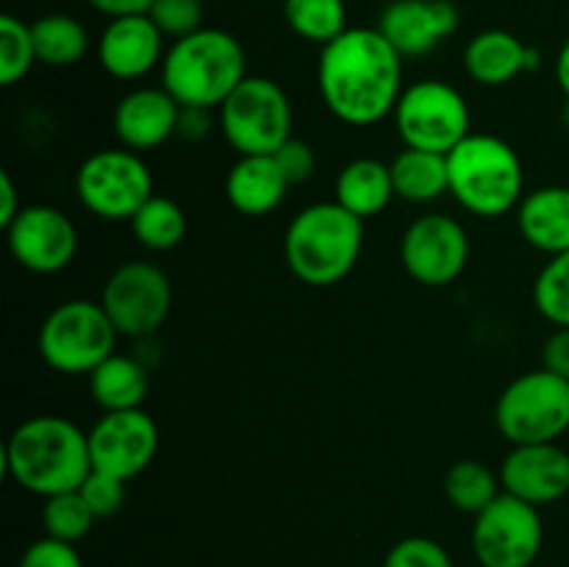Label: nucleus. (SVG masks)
Returning a JSON list of instances; mask_svg holds the SVG:
<instances>
[{"mask_svg": "<svg viewBox=\"0 0 569 567\" xmlns=\"http://www.w3.org/2000/svg\"><path fill=\"white\" fill-rule=\"evenodd\" d=\"M383 567H453V559L431 537H406L389 548Z\"/></svg>", "mask_w": 569, "mask_h": 567, "instance_id": "obj_34", "label": "nucleus"}, {"mask_svg": "<svg viewBox=\"0 0 569 567\" xmlns=\"http://www.w3.org/2000/svg\"><path fill=\"white\" fill-rule=\"evenodd\" d=\"M98 300L120 337L148 339L170 317L172 284L153 261L131 259L111 270Z\"/></svg>", "mask_w": 569, "mask_h": 567, "instance_id": "obj_11", "label": "nucleus"}, {"mask_svg": "<svg viewBox=\"0 0 569 567\" xmlns=\"http://www.w3.org/2000/svg\"><path fill=\"white\" fill-rule=\"evenodd\" d=\"M272 156H276V161L281 165L283 176H287V181L292 183V187L306 183L311 176H315L317 156L315 150H311V145L303 142V139L298 137L287 139V142H283Z\"/></svg>", "mask_w": 569, "mask_h": 567, "instance_id": "obj_37", "label": "nucleus"}, {"mask_svg": "<svg viewBox=\"0 0 569 567\" xmlns=\"http://www.w3.org/2000/svg\"><path fill=\"white\" fill-rule=\"evenodd\" d=\"M389 170H392L395 195L406 203L426 206L439 200L442 195H450L448 156L403 148L389 161Z\"/></svg>", "mask_w": 569, "mask_h": 567, "instance_id": "obj_25", "label": "nucleus"}, {"mask_svg": "<svg viewBox=\"0 0 569 567\" xmlns=\"http://www.w3.org/2000/svg\"><path fill=\"white\" fill-rule=\"evenodd\" d=\"M22 211L20 192H17V183L11 178L9 170L0 172V226H9L17 215Z\"/></svg>", "mask_w": 569, "mask_h": 567, "instance_id": "obj_40", "label": "nucleus"}, {"mask_svg": "<svg viewBox=\"0 0 569 567\" xmlns=\"http://www.w3.org/2000/svg\"><path fill=\"white\" fill-rule=\"evenodd\" d=\"M117 328L100 300L72 298L50 309L37 334V350L61 376H89L117 348Z\"/></svg>", "mask_w": 569, "mask_h": 567, "instance_id": "obj_6", "label": "nucleus"}, {"mask_svg": "<svg viewBox=\"0 0 569 567\" xmlns=\"http://www.w3.org/2000/svg\"><path fill=\"white\" fill-rule=\"evenodd\" d=\"M442 489L453 509L476 517L503 493V484H500V472H495L483 461L461 459L445 472Z\"/></svg>", "mask_w": 569, "mask_h": 567, "instance_id": "obj_28", "label": "nucleus"}, {"mask_svg": "<svg viewBox=\"0 0 569 567\" xmlns=\"http://www.w3.org/2000/svg\"><path fill=\"white\" fill-rule=\"evenodd\" d=\"M3 470L39 498L72 493L92 472L89 434L61 415L28 417L6 439Z\"/></svg>", "mask_w": 569, "mask_h": 567, "instance_id": "obj_2", "label": "nucleus"}, {"mask_svg": "<svg viewBox=\"0 0 569 567\" xmlns=\"http://www.w3.org/2000/svg\"><path fill=\"white\" fill-rule=\"evenodd\" d=\"M392 120L406 148L442 156L472 133L470 103L453 83L439 78H422L403 87Z\"/></svg>", "mask_w": 569, "mask_h": 567, "instance_id": "obj_8", "label": "nucleus"}, {"mask_svg": "<svg viewBox=\"0 0 569 567\" xmlns=\"http://www.w3.org/2000/svg\"><path fill=\"white\" fill-rule=\"evenodd\" d=\"M159 450V428L144 409L103 411L89 428L92 470L109 472L120 481L142 476Z\"/></svg>", "mask_w": 569, "mask_h": 567, "instance_id": "obj_15", "label": "nucleus"}, {"mask_svg": "<svg viewBox=\"0 0 569 567\" xmlns=\"http://www.w3.org/2000/svg\"><path fill=\"white\" fill-rule=\"evenodd\" d=\"M545 543L539 506L500 493L472 523V554L481 567H531Z\"/></svg>", "mask_w": 569, "mask_h": 567, "instance_id": "obj_12", "label": "nucleus"}, {"mask_svg": "<svg viewBox=\"0 0 569 567\" xmlns=\"http://www.w3.org/2000/svg\"><path fill=\"white\" fill-rule=\"evenodd\" d=\"M3 231L11 259L37 276L67 270L78 253L76 222L56 206H22L20 215Z\"/></svg>", "mask_w": 569, "mask_h": 567, "instance_id": "obj_14", "label": "nucleus"}, {"mask_svg": "<svg viewBox=\"0 0 569 567\" xmlns=\"http://www.w3.org/2000/svg\"><path fill=\"white\" fill-rule=\"evenodd\" d=\"M517 231L533 250L559 256L569 250V187H539L517 206Z\"/></svg>", "mask_w": 569, "mask_h": 567, "instance_id": "obj_22", "label": "nucleus"}, {"mask_svg": "<svg viewBox=\"0 0 569 567\" xmlns=\"http://www.w3.org/2000/svg\"><path fill=\"white\" fill-rule=\"evenodd\" d=\"M78 493L83 495V500L89 504V509L94 511V517H111L122 509L126 504V481L109 476V472L92 470L87 476V481L78 487Z\"/></svg>", "mask_w": 569, "mask_h": 567, "instance_id": "obj_35", "label": "nucleus"}, {"mask_svg": "<svg viewBox=\"0 0 569 567\" xmlns=\"http://www.w3.org/2000/svg\"><path fill=\"white\" fill-rule=\"evenodd\" d=\"M98 64L117 81H142L164 61V33L148 14L111 17L98 37Z\"/></svg>", "mask_w": 569, "mask_h": 567, "instance_id": "obj_16", "label": "nucleus"}, {"mask_svg": "<svg viewBox=\"0 0 569 567\" xmlns=\"http://www.w3.org/2000/svg\"><path fill=\"white\" fill-rule=\"evenodd\" d=\"M148 17L164 39H183L203 28V0H153Z\"/></svg>", "mask_w": 569, "mask_h": 567, "instance_id": "obj_33", "label": "nucleus"}, {"mask_svg": "<svg viewBox=\"0 0 569 567\" xmlns=\"http://www.w3.org/2000/svg\"><path fill=\"white\" fill-rule=\"evenodd\" d=\"M542 367L556 376L569 378V328H556L542 345Z\"/></svg>", "mask_w": 569, "mask_h": 567, "instance_id": "obj_38", "label": "nucleus"}, {"mask_svg": "<svg viewBox=\"0 0 569 567\" xmlns=\"http://www.w3.org/2000/svg\"><path fill=\"white\" fill-rule=\"evenodd\" d=\"M283 20L295 37L326 48L348 31V6L345 0H283Z\"/></svg>", "mask_w": 569, "mask_h": 567, "instance_id": "obj_29", "label": "nucleus"}, {"mask_svg": "<svg viewBox=\"0 0 569 567\" xmlns=\"http://www.w3.org/2000/svg\"><path fill=\"white\" fill-rule=\"evenodd\" d=\"M211 131V111L209 109H183L181 122H178V137L183 139H203Z\"/></svg>", "mask_w": 569, "mask_h": 567, "instance_id": "obj_39", "label": "nucleus"}, {"mask_svg": "<svg viewBox=\"0 0 569 567\" xmlns=\"http://www.w3.org/2000/svg\"><path fill=\"white\" fill-rule=\"evenodd\" d=\"M181 111V103L164 87H133L117 100L111 128L120 148L148 153L176 137Z\"/></svg>", "mask_w": 569, "mask_h": 567, "instance_id": "obj_19", "label": "nucleus"}, {"mask_svg": "<svg viewBox=\"0 0 569 567\" xmlns=\"http://www.w3.org/2000/svg\"><path fill=\"white\" fill-rule=\"evenodd\" d=\"M131 231L142 248L153 250V253H167V250L178 248L187 237V215L181 206L167 195L153 192L142 203V209L131 217Z\"/></svg>", "mask_w": 569, "mask_h": 567, "instance_id": "obj_27", "label": "nucleus"}, {"mask_svg": "<svg viewBox=\"0 0 569 567\" xmlns=\"http://www.w3.org/2000/svg\"><path fill=\"white\" fill-rule=\"evenodd\" d=\"M495 426L509 445L559 442L569 431V378L545 367L517 376L498 395Z\"/></svg>", "mask_w": 569, "mask_h": 567, "instance_id": "obj_7", "label": "nucleus"}, {"mask_svg": "<svg viewBox=\"0 0 569 567\" xmlns=\"http://www.w3.org/2000/svg\"><path fill=\"white\" fill-rule=\"evenodd\" d=\"M217 111L237 156H272L292 139V100L272 78L248 76Z\"/></svg>", "mask_w": 569, "mask_h": 567, "instance_id": "obj_9", "label": "nucleus"}, {"mask_svg": "<svg viewBox=\"0 0 569 567\" xmlns=\"http://www.w3.org/2000/svg\"><path fill=\"white\" fill-rule=\"evenodd\" d=\"M87 6H92L98 14L111 17H128V14H148L150 3L153 0H83Z\"/></svg>", "mask_w": 569, "mask_h": 567, "instance_id": "obj_41", "label": "nucleus"}, {"mask_svg": "<svg viewBox=\"0 0 569 567\" xmlns=\"http://www.w3.org/2000/svg\"><path fill=\"white\" fill-rule=\"evenodd\" d=\"M317 87L328 115L353 128L392 117L403 92V56L378 28H348L320 48Z\"/></svg>", "mask_w": 569, "mask_h": 567, "instance_id": "obj_1", "label": "nucleus"}, {"mask_svg": "<svg viewBox=\"0 0 569 567\" xmlns=\"http://www.w3.org/2000/svg\"><path fill=\"white\" fill-rule=\"evenodd\" d=\"M333 195H337V203L359 220L378 217L392 203V198H398L389 165L381 159H372V156H359V159L348 161L339 170Z\"/></svg>", "mask_w": 569, "mask_h": 567, "instance_id": "obj_23", "label": "nucleus"}, {"mask_svg": "<svg viewBox=\"0 0 569 567\" xmlns=\"http://www.w3.org/2000/svg\"><path fill=\"white\" fill-rule=\"evenodd\" d=\"M542 61L537 48L506 28H487L465 48V70L481 87H506L522 72H533Z\"/></svg>", "mask_w": 569, "mask_h": 567, "instance_id": "obj_20", "label": "nucleus"}, {"mask_svg": "<svg viewBox=\"0 0 569 567\" xmlns=\"http://www.w3.org/2000/svg\"><path fill=\"white\" fill-rule=\"evenodd\" d=\"M503 493L531 506H548L569 493V454L559 442L511 445L500 461Z\"/></svg>", "mask_w": 569, "mask_h": 567, "instance_id": "obj_18", "label": "nucleus"}, {"mask_svg": "<svg viewBox=\"0 0 569 567\" xmlns=\"http://www.w3.org/2000/svg\"><path fill=\"white\" fill-rule=\"evenodd\" d=\"M153 192L150 167L144 165L142 153L128 148L94 150L76 172L78 200L100 220H131Z\"/></svg>", "mask_w": 569, "mask_h": 567, "instance_id": "obj_10", "label": "nucleus"}, {"mask_svg": "<svg viewBox=\"0 0 569 567\" xmlns=\"http://www.w3.org/2000/svg\"><path fill=\"white\" fill-rule=\"evenodd\" d=\"M556 83H559L561 94L569 100V37L559 48V56H556Z\"/></svg>", "mask_w": 569, "mask_h": 567, "instance_id": "obj_42", "label": "nucleus"}, {"mask_svg": "<svg viewBox=\"0 0 569 567\" xmlns=\"http://www.w3.org/2000/svg\"><path fill=\"white\" fill-rule=\"evenodd\" d=\"M37 61L53 70L76 67L89 50V31L70 14H44L31 22Z\"/></svg>", "mask_w": 569, "mask_h": 567, "instance_id": "obj_26", "label": "nucleus"}, {"mask_svg": "<svg viewBox=\"0 0 569 567\" xmlns=\"http://www.w3.org/2000/svg\"><path fill=\"white\" fill-rule=\"evenodd\" d=\"M159 72L181 109L214 111L248 78V53L233 33L203 26L167 48Z\"/></svg>", "mask_w": 569, "mask_h": 567, "instance_id": "obj_4", "label": "nucleus"}, {"mask_svg": "<svg viewBox=\"0 0 569 567\" xmlns=\"http://www.w3.org/2000/svg\"><path fill=\"white\" fill-rule=\"evenodd\" d=\"M292 183L283 176L276 156H239L226 176V198L239 215H272Z\"/></svg>", "mask_w": 569, "mask_h": 567, "instance_id": "obj_21", "label": "nucleus"}, {"mask_svg": "<svg viewBox=\"0 0 569 567\" xmlns=\"http://www.w3.org/2000/svg\"><path fill=\"white\" fill-rule=\"evenodd\" d=\"M365 248V220L337 200L300 209L283 233V261L300 284L315 289L337 287L359 265Z\"/></svg>", "mask_w": 569, "mask_h": 567, "instance_id": "obj_3", "label": "nucleus"}, {"mask_svg": "<svg viewBox=\"0 0 569 567\" xmlns=\"http://www.w3.org/2000/svg\"><path fill=\"white\" fill-rule=\"evenodd\" d=\"M20 567H83V561L72 543L42 537L22 550Z\"/></svg>", "mask_w": 569, "mask_h": 567, "instance_id": "obj_36", "label": "nucleus"}, {"mask_svg": "<svg viewBox=\"0 0 569 567\" xmlns=\"http://www.w3.org/2000/svg\"><path fill=\"white\" fill-rule=\"evenodd\" d=\"M33 64L39 61L31 26L14 14H3L0 17V87H14L31 72Z\"/></svg>", "mask_w": 569, "mask_h": 567, "instance_id": "obj_32", "label": "nucleus"}, {"mask_svg": "<svg viewBox=\"0 0 569 567\" xmlns=\"http://www.w3.org/2000/svg\"><path fill=\"white\" fill-rule=\"evenodd\" d=\"M470 261V233L456 217L431 211L411 222L400 239V265L411 281L442 289L459 281Z\"/></svg>", "mask_w": 569, "mask_h": 567, "instance_id": "obj_13", "label": "nucleus"}, {"mask_svg": "<svg viewBox=\"0 0 569 567\" xmlns=\"http://www.w3.org/2000/svg\"><path fill=\"white\" fill-rule=\"evenodd\" d=\"M150 392V372L137 356L111 354L89 372V395L103 411L142 409Z\"/></svg>", "mask_w": 569, "mask_h": 567, "instance_id": "obj_24", "label": "nucleus"}, {"mask_svg": "<svg viewBox=\"0 0 569 567\" xmlns=\"http://www.w3.org/2000/svg\"><path fill=\"white\" fill-rule=\"evenodd\" d=\"M94 511L89 509V504L83 500V495L78 489L61 495H50L44 498L42 506V528L44 537L61 539V543H72L87 537L94 526Z\"/></svg>", "mask_w": 569, "mask_h": 567, "instance_id": "obj_30", "label": "nucleus"}, {"mask_svg": "<svg viewBox=\"0 0 569 567\" xmlns=\"http://www.w3.org/2000/svg\"><path fill=\"white\" fill-rule=\"evenodd\" d=\"M450 195L476 217H503L526 198V176L517 150L495 133L461 139L448 153Z\"/></svg>", "mask_w": 569, "mask_h": 567, "instance_id": "obj_5", "label": "nucleus"}, {"mask_svg": "<svg viewBox=\"0 0 569 567\" xmlns=\"http://www.w3.org/2000/svg\"><path fill=\"white\" fill-rule=\"evenodd\" d=\"M533 306L553 328H569V250L550 256L533 281Z\"/></svg>", "mask_w": 569, "mask_h": 567, "instance_id": "obj_31", "label": "nucleus"}, {"mask_svg": "<svg viewBox=\"0 0 569 567\" xmlns=\"http://www.w3.org/2000/svg\"><path fill=\"white\" fill-rule=\"evenodd\" d=\"M459 22L461 14L450 0H392L376 28L403 59H417L453 37Z\"/></svg>", "mask_w": 569, "mask_h": 567, "instance_id": "obj_17", "label": "nucleus"}]
</instances>
